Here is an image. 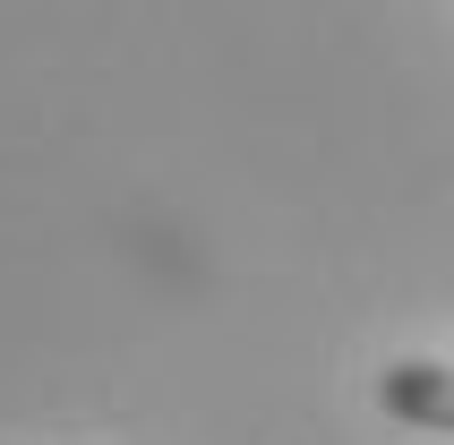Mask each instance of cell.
Masks as SVG:
<instances>
[{
	"label": "cell",
	"mask_w": 454,
	"mask_h": 445,
	"mask_svg": "<svg viewBox=\"0 0 454 445\" xmlns=\"http://www.w3.org/2000/svg\"><path fill=\"white\" fill-rule=\"evenodd\" d=\"M378 411L403 420V428L454 437V369L446 360H395V369H378Z\"/></svg>",
	"instance_id": "cell-1"
}]
</instances>
